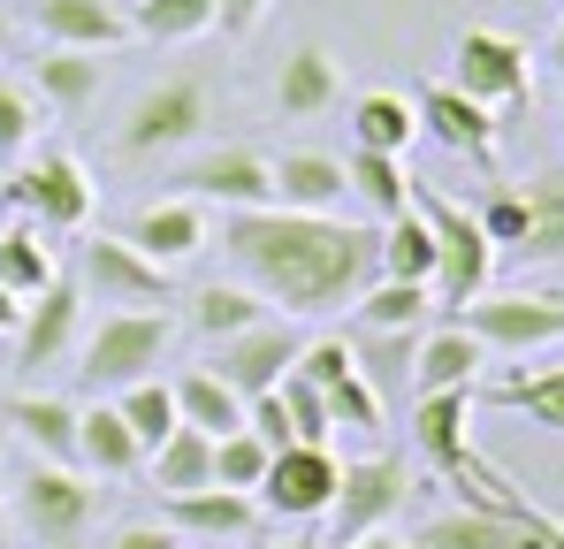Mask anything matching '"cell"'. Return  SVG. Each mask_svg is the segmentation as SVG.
<instances>
[{"mask_svg":"<svg viewBox=\"0 0 564 549\" xmlns=\"http://www.w3.org/2000/svg\"><path fill=\"white\" fill-rule=\"evenodd\" d=\"M15 321H23V298H8V290H0V336H15Z\"/></svg>","mask_w":564,"mask_h":549,"instance_id":"cell-49","label":"cell"},{"mask_svg":"<svg viewBox=\"0 0 564 549\" xmlns=\"http://www.w3.org/2000/svg\"><path fill=\"white\" fill-rule=\"evenodd\" d=\"M169 389H176V420L198 428V435H214V443H221V435H237V428H245V397H237L229 381H214L206 366L176 374Z\"/></svg>","mask_w":564,"mask_h":549,"instance_id":"cell-30","label":"cell"},{"mask_svg":"<svg viewBox=\"0 0 564 549\" xmlns=\"http://www.w3.org/2000/svg\"><path fill=\"white\" fill-rule=\"evenodd\" d=\"M451 62H458L451 85L466 92V99H480V107H519L534 92V54L511 31H466Z\"/></svg>","mask_w":564,"mask_h":549,"instance_id":"cell-13","label":"cell"},{"mask_svg":"<svg viewBox=\"0 0 564 549\" xmlns=\"http://www.w3.org/2000/svg\"><path fill=\"white\" fill-rule=\"evenodd\" d=\"M77 329H85V290H77V274H54V282L23 305V321H15V366H23V374L62 366L77 352Z\"/></svg>","mask_w":564,"mask_h":549,"instance_id":"cell-16","label":"cell"},{"mask_svg":"<svg viewBox=\"0 0 564 549\" xmlns=\"http://www.w3.org/2000/svg\"><path fill=\"white\" fill-rule=\"evenodd\" d=\"M344 99V69H336V54L328 46H297L290 62H282L275 77V107L290 122H313V115H328Z\"/></svg>","mask_w":564,"mask_h":549,"instance_id":"cell-23","label":"cell"},{"mask_svg":"<svg viewBox=\"0 0 564 549\" xmlns=\"http://www.w3.org/2000/svg\"><path fill=\"white\" fill-rule=\"evenodd\" d=\"M0 420H8V428H15L39 458L77 465V405H69V397H31V389H23V397H8V405H0Z\"/></svg>","mask_w":564,"mask_h":549,"instance_id":"cell-26","label":"cell"},{"mask_svg":"<svg viewBox=\"0 0 564 549\" xmlns=\"http://www.w3.org/2000/svg\"><path fill=\"white\" fill-rule=\"evenodd\" d=\"M99 488L85 465H54V458H31V473L8 488V519L31 535L39 549H77L99 527Z\"/></svg>","mask_w":564,"mask_h":549,"instance_id":"cell-3","label":"cell"},{"mask_svg":"<svg viewBox=\"0 0 564 549\" xmlns=\"http://www.w3.org/2000/svg\"><path fill=\"white\" fill-rule=\"evenodd\" d=\"M397 512H404V458L397 451L344 458V481H336V504H328V549L389 527Z\"/></svg>","mask_w":564,"mask_h":549,"instance_id":"cell-9","label":"cell"},{"mask_svg":"<svg viewBox=\"0 0 564 549\" xmlns=\"http://www.w3.org/2000/svg\"><path fill=\"white\" fill-rule=\"evenodd\" d=\"M473 397H488L496 412H527L534 428L564 435V359L557 366H534V374H496V381H480Z\"/></svg>","mask_w":564,"mask_h":549,"instance_id":"cell-27","label":"cell"},{"mask_svg":"<svg viewBox=\"0 0 564 549\" xmlns=\"http://www.w3.org/2000/svg\"><path fill=\"white\" fill-rule=\"evenodd\" d=\"M198 31H214V0H130V39L184 46Z\"/></svg>","mask_w":564,"mask_h":549,"instance_id":"cell-38","label":"cell"},{"mask_svg":"<svg viewBox=\"0 0 564 549\" xmlns=\"http://www.w3.org/2000/svg\"><path fill=\"white\" fill-rule=\"evenodd\" d=\"M480 366H488V352H480L466 329L451 321V329L420 336V359H412V397H443V389H480Z\"/></svg>","mask_w":564,"mask_h":549,"instance_id":"cell-21","label":"cell"},{"mask_svg":"<svg viewBox=\"0 0 564 549\" xmlns=\"http://www.w3.org/2000/svg\"><path fill=\"white\" fill-rule=\"evenodd\" d=\"M229 282L282 305V321H328L359 305V290L381 282V229L336 222V214H290V206H237L214 229Z\"/></svg>","mask_w":564,"mask_h":549,"instance_id":"cell-1","label":"cell"},{"mask_svg":"<svg viewBox=\"0 0 564 549\" xmlns=\"http://www.w3.org/2000/svg\"><path fill=\"white\" fill-rule=\"evenodd\" d=\"M115 237H122V245H138L153 268L176 274L184 260H198V252L214 245V214H206L198 198H184V191H176V198H153V206H138V214H130Z\"/></svg>","mask_w":564,"mask_h":549,"instance_id":"cell-14","label":"cell"},{"mask_svg":"<svg viewBox=\"0 0 564 549\" xmlns=\"http://www.w3.org/2000/svg\"><path fill=\"white\" fill-rule=\"evenodd\" d=\"M31 31L46 46H77V54H115L130 39V8L122 0H31Z\"/></svg>","mask_w":564,"mask_h":549,"instance_id":"cell-19","label":"cell"},{"mask_svg":"<svg viewBox=\"0 0 564 549\" xmlns=\"http://www.w3.org/2000/svg\"><path fill=\"white\" fill-rule=\"evenodd\" d=\"M237 549H252V542H237Z\"/></svg>","mask_w":564,"mask_h":549,"instance_id":"cell-54","label":"cell"},{"mask_svg":"<svg viewBox=\"0 0 564 549\" xmlns=\"http://www.w3.org/2000/svg\"><path fill=\"white\" fill-rule=\"evenodd\" d=\"M412 138H420V115H412L404 92H359L351 99V146L359 153H397L404 161Z\"/></svg>","mask_w":564,"mask_h":549,"instance_id":"cell-31","label":"cell"},{"mask_svg":"<svg viewBox=\"0 0 564 549\" xmlns=\"http://www.w3.org/2000/svg\"><path fill=\"white\" fill-rule=\"evenodd\" d=\"M107 549H176V535L161 527V519H138V527H115V542Z\"/></svg>","mask_w":564,"mask_h":549,"instance_id":"cell-47","label":"cell"},{"mask_svg":"<svg viewBox=\"0 0 564 549\" xmlns=\"http://www.w3.org/2000/svg\"><path fill=\"white\" fill-rule=\"evenodd\" d=\"M0 542H8V488H0Z\"/></svg>","mask_w":564,"mask_h":549,"instance_id":"cell-52","label":"cell"},{"mask_svg":"<svg viewBox=\"0 0 564 549\" xmlns=\"http://www.w3.org/2000/svg\"><path fill=\"white\" fill-rule=\"evenodd\" d=\"M550 62L564 69V15H557V31H550Z\"/></svg>","mask_w":564,"mask_h":549,"instance_id":"cell-50","label":"cell"},{"mask_svg":"<svg viewBox=\"0 0 564 549\" xmlns=\"http://www.w3.org/2000/svg\"><path fill=\"white\" fill-rule=\"evenodd\" d=\"M206 122H214V85L198 69H176L130 99L115 146H122V161H161V153H184L191 138H206Z\"/></svg>","mask_w":564,"mask_h":549,"instance_id":"cell-4","label":"cell"},{"mask_svg":"<svg viewBox=\"0 0 564 549\" xmlns=\"http://www.w3.org/2000/svg\"><path fill=\"white\" fill-rule=\"evenodd\" d=\"M0 191H8L39 229H85V222H93V176H85V161H77L69 146H39Z\"/></svg>","mask_w":564,"mask_h":549,"instance_id":"cell-8","label":"cell"},{"mask_svg":"<svg viewBox=\"0 0 564 549\" xmlns=\"http://www.w3.org/2000/svg\"><path fill=\"white\" fill-rule=\"evenodd\" d=\"M115 412H122V428L138 435V451H145V458L184 428V420H176V389H169L161 374H153V381H138V389H122V397H115Z\"/></svg>","mask_w":564,"mask_h":549,"instance_id":"cell-36","label":"cell"},{"mask_svg":"<svg viewBox=\"0 0 564 549\" xmlns=\"http://www.w3.org/2000/svg\"><path fill=\"white\" fill-rule=\"evenodd\" d=\"M336 481H344V458L328 443H290V451L268 458V481L252 488V504L268 519H328Z\"/></svg>","mask_w":564,"mask_h":549,"instance_id":"cell-10","label":"cell"},{"mask_svg":"<svg viewBox=\"0 0 564 549\" xmlns=\"http://www.w3.org/2000/svg\"><path fill=\"white\" fill-rule=\"evenodd\" d=\"M282 549H328V542H313V535H297V542H282Z\"/></svg>","mask_w":564,"mask_h":549,"instance_id":"cell-51","label":"cell"},{"mask_svg":"<svg viewBox=\"0 0 564 549\" xmlns=\"http://www.w3.org/2000/svg\"><path fill=\"white\" fill-rule=\"evenodd\" d=\"M427 305H435V290H427V282H389V274H381V282L359 290V305H351V313H359V329H420V321H427Z\"/></svg>","mask_w":564,"mask_h":549,"instance_id":"cell-39","label":"cell"},{"mask_svg":"<svg viewBox=\"0 0 564 549\" xmlns=\"http://www.w3.org/2000/svg\"><path fill=\"white\" fill-rule=\"evenodd\" d=\"M268 8H275V0H214V23H221L229 39H252Z\"/></svg>","mask_w":564,"mask_h":549,"instance_id":"cell-46","label":"cell"},{"mask_svg":"<svg viewBox=\"0 0 564 549\" xmlns=\"http://www.w3.org/2000/svg\"><path fill=\"white\" fill-rule=\"evenodd\" d=\"M31 130H39L31 85H8V77H0V161H23V153H31Z\"/></svg>","mask_w":564,"mask_h":549,"instance_id":"cell-43","label":"cell"},{"mask_svg":"<svg viewBox=\"0 0 564 549\" xmlns=\"http://www.w3.org/2000/svg\"><path fill=\"white\" fill-rule=\"evenodd\" d=\"M169 359V313H99V329L77 344V374L93 397H122L153 381Z\"/></svg>","mask_w":564,"mask_h":549,"instance_id":"cell-6","label":"cell"},{"mask_svg":"<svg viewBox=\"0 0 564 549\" xmlns=\"http://www.w3.org/2000/svg\"><path fill=\"white\" fill-rule=\"evenodd\" d=\"M245 435H260L268 451H290V443H297V435H290V412H282V397H275V389L245 405Z\"/></svg>","mask_w":564,"mask_h":549,"instance_id":"cell-45","label":"cell"},{"mask_svg":"<svg viewBox=\"0 0 564 549\" xmlns=\"http://www.w3.org/2000/svg\"><path fill=\"white\" fill-rule=\"evenodd\" d=\"M77 465L93 473V481H122V473H138L145 451H138V435L122 428V412H115V397H99L77 412Z\"/></svg>","mask_w":564,"mask_h":549,"instance_id":"cell-22","label":"cell"},{"mask_svg":"<svg viewBox=\"0 0 564 549\" xmlns=\"http://www.w3.org/2000/svg\"><path fill=\"white\" fill-rule=\"evenodd\" d=\"M519 198H527V237L511 245V260H527V268H550L564 260V169L550 176L519 183Z\"/></svg>","mask_w":564,"mask_h":549,"instance_id":"cell-29","label":"cell"},{"mask_svg":"<svg viewBox=\"0 0 564 549\" xmlns=\"http://www.w3.org/2000/svg\"><path fill=\"white\" fill-rule=\"evenodd\" d=\"M145 473H153V488H161V496L214 488V435H198V428H176L161 451L145 458Z\"/></svg>","mask_w":564,"mask_h":549,"instance_id":"cell-35","label":"cell"},{"mask_svg":"<svg viewBox=\"0 0 564 549\" xmlns=\"http://www.w3.org/2000/svg\"><path fill=\"white\" fill-rule=\"evenodd\" d=\"M557 130H564V99H557Z\"/></svg>","mask_w":564,"mask_h":549,"instance_id":"cell-53","label":"cell"},{"mask_svg":"<svg viewBox=\"0 0 564 549\" xmlns=\"http://www.w3.org/2000/svg\"><path fill=\"white\" fill-rule=\"evenodd\" d=\"M381 274L389 282H427L435 290V229L420 206H404L397 222H381Z\"/></svg>","mask_w":564,"mask_h":549,"instance_id":"cell-34","label":"cell"},{"mask_svg":"<svg viewBox=\"0 0 564 549\" xmlns=\"http://www.w3.org/2000/svg\"><path fill=\"white\" fill-rule=\"evenodd\" d=\"M473 222L488 229V245H496V252H511V245L527 237V198H519V183H496V191H488V206H480Z\"/></svg>","mask_w":564,"mask_h":549,"instance_id":"cell-44","label":"cell"},{"mask_svg":"<svg viewBox=\"0 0 564 549\" xmlns=\"http://www.w3.org/2000/svg\"><path fill=\"white\" fill-rule=\"evenodd\" d=\"M77 290L99 298V305H115V313H153V305H169V268H153L138 245H122V237H85V260H77Z\"/></svg>","mask_w":564,"mask_h":549,"instance_id":"cell-11","label":"cell"},{"mask_svg":"<svg viewBox=\"0 0 564 549\" xmlns=\"http://www.w3.org/2000/svg\"><path fill=\"white\" fill-rule=\"evenodd\" d=\"M336 549H420L412 535H389V527H375V535H359V542H336Z\"/></svg>","mask_w":564,"mask_h":549,"instance_id":"cell-48","label":"cell"},{"mask_svg":"<svg viewBox=\"0 0 564 549\" xmlns=\"http://www.w3.org/2000/svg\"><path fill=\"white\" fill-rule=\"evenodd\" d=\"M54 274H62V260H54V245H46V229H39V222L0 229V290H8V298H23V305H31Z\"/></svg>","mask_w":564,"mask_h":549,"instance_id":"cell-33","label":"cell"},{"mask_svg":"<svg viewBox=\"0 0 564 549\" xmlns=\"http://www.w3.org/2000/svg\"><path fill=\"white\" fill-rule=\"evenodd\" d=\"M412 206H420L427 229H435V305L458 313V305H473V298L488 290V274H496V245H488V229L473 222L466 206L443 198L435 183H412Z\"/></svg>","mask_w":564,"mask_h":549,"instance_id":"cell-5","label":"cell"},{"mask_svg":"<svg viewBox=\"0 0 564 549\" xmlns=\"http://www.w3.org/2000/svg\"><path fill=\"white\" fill-rule=\"evenodd\" d=\"M344 344H351L359 381L375 389L381 405H389V397H404V405H412V359H420V336H412V329H351Z\"/></svg>","mask_w":564,"mask_h":549,"instance_id":"cell-20","label":"cell"},{"mask_svg":"<svg viewBox=\"0 0 564 549\" xmlns=\"http://www.w3.org/2000/svg\"><path fill=\"white\" fill-rule=\"evenodd\" d=\"M321 397H328V420H336V428H351V435H375V428H381V397L359 381V366H351V374H336Z\"/></svg>","mask_w":564,"mask_h":549,"instance_id":"cell-42","label":"cell"},{"mask_svg":"<svg viewBox=\"0 0 564 549\" xmlns=\"http://www.w3.org/2000/svg\"><path fill=\"white\" fill-rule=\"evenodd\" d=\"M268 313H275V305H268L260 290H245V282H198V290H191V329H198V336H214V344H221V336L260 329Z\"/></svg>","mask_w":564,"mask_h":549,"instance_id":"cell-32","label":"cell"},{"mask_svg":"<svg viewBox=\"0 0 564 549\" xmlns=\"http://www.w3.org/2000/svg\"><path fill=\"white\" fill-rule=\"evenodd\" d=\"M184 198L198 206H221V214H237V206H275V176H268V153H252V146H221V153H198L184 176Z\"/></svg>","mask_w":564,"mask_h":549,"instance_id":"cell-17","label":"cell"},{"mask_svg":"<svg viewBox=\"0 0 564 549\" xmlns=\"http://www.w3.org/2000/svg\"><path fill=\"white\" fill-rule=\"evenodd\" d=\"M31 77H39V99L54 107V115H85L107 85V62L99 54H77V46H46L39 62H31Z\"/></svg>","mask_w":564,"mask_h":549,"instance_id":"cell-28","label":"cell"},{"mask_svg":"<svg viewBox=\"0 0 564 549\" xmlns=\"http://www.w3.org/2000/svg\"><path fill=\"white\" fill-rule=\"evenodd\" d=\"M412 443H420V458L435 465V481H443V488H458V504H466V512L519 519V527H534L550 549H564V519H557V512H542L527 488H511V473H503V465H488V458H480V443H473V389L412 397Z\"/></svg>","mask_w":564,"mask_h":549,"instance_id":"cell-2","label":"cell"},{"mask_svg":"<svg viewBox=\"0 0 564 549\" xmlns=\"http://www.w3.org/2000/svg\"><path fill=\"white\" fill-rule=\"evenodd\" d=\"M297 352H305L297 321L268 313L260 329H245V336H221V344H214V359H206V374H214V381H229V389L252 405V397H268L282 374L297 366Z\"/></svg>","mask_w":564,"mask_h":549,"instance_id":"cell-12","label":"cell"},{"mask_svg":"<svg viewBox=\"0 0 564 549\" xmlns=\"http://www.w3.org/2000/svg\"><path fill=\"white\" fill-rule=\"evenodd\" d=\"M161 527L176 542H206V549H237L268 527V512L237 488H191V496H161Z\"/></svg>","mask_w":564,"mask_h":549,"instance_id":"cell-15","label":"cell"},{"mask_svg":"<svg viewBox=\"0 0 564 549\" xmlns=\"http://www.w3.org/2000/svg\"><path fill=\"white\" fill-rule=\"evenodd\" d=\"M420 549H550L534 527H519V519H496V512H435L420 535H412Z\"/></svg>","mask_w":564,"mask_h":549,"instance_id":"cell-25","label":"cell"},{"mask_svg":"<svg viewBox=\"0 0 564 549\" xmlns=\"http://www.w3.org/2000/svg\"><path fill=\"white\" fill-rule=\"evenodd\" d=\"M412 115H420V138H435L443 153H458V161H496V107H480L466 99L458 85H427L412 99Z\"/></svg>","mask_w":564,"mask_h":549,"instance_id":"cell-18","label":"cell"},{"mask_svg":"<svg viewBox=\"0 0 564 549\" xmlns=\"http://www.w3.org/2000/svg\"><path fill=\"white\" fill-rule=\"evenodd\" d=\"M275 397H282V412H290V435H297V443H328V435H336V420H328V397H321V389H313L297 366H290V374L275 381Z\"/></svg>","mask_w":564,"mask_h":549,"instance_id":"cell-41","label":"cell"},{"mask_svg":"<svg viewBox=\"0 0 564 549\" xmlns=\"http://www.w3.org/2000/svg\"><path fill=\"white\" fill-rule=\"evenodd\" d=\"M268 176H275V206H290V214H328L351 191L336 153H282V161H268Z\"/></svg>","mask_w":564,"mask_h":549,"instance_id":"cell-24","label":"cell"},{"mask_svg":"<svg viewBox=\"0 0 564 549\" xmlns=\"http://www.w3.org/2000/svg\"><path fill=\"white\" fill-rule=\"evenodd\" d=\"M268 443H260V435H245V428H237V435H221V443H214V488H237V496H252V488H260V481H268Z\"/></svg>","mask_w":564,"mask_h":549,"instance_id":"cell-40","label":"cell"},{"mask_svg":"<svg viewBox=\"0 0 564 549\" xmlns=\"http://www.w3.org/2000/svg\"><path fill=\"white\" fill-rule=\"evenodd\" d=\"M344 183H351V191L375 206L381 222H397V214L412 206V176H404V161H397V153H359V146H351V161H344Z\"/></svg>","mask_w":564,"mask_h":549,"instance_id":"cell-37","label":"cell"},{"mask_svg":"<svg viewBox=\"0 0 564 549\" xmlns=\"http://www.w3.org/2000/svg\"><path fill=\"white\" fill-rule=\"evenodd\" d=\"M458 329L496 359H527L542 344H564V298H534V290H480L473 305H458Z\"/></svg>","mask_w":564,"mask_h":549,"instance_id":"cell-7","label":"cell"}]
</instances>
